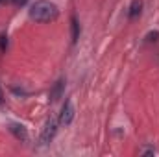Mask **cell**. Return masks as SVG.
I'll use <instances>...</instances> for the list:
<instances>
[{
    "mask_svg": "<svg viewBox=\"0 0 159 157\" xmlns=\"http://www.w3.org/2000/svg\"><path fill=\"white\" fill-rule=\"evenodd\" d=\"M72 120H74V105H72V100H67L65 105L61 107V113H59V124L70 126Z\"/></svg>",
    "mask_w": 159,
    "mask_h": 157,
    "instance_id": "obj_2",
    "label": "cell"
},
{
    "mask_svg": "<svg viewBox=\"0 0 159 157\" xmlns=\"http://www.w3.org/2000/svg\"><path fill=\"white\" fill-rule=\"evenodd\" d=\"M11 2H13L15 6H24V4H26L28 0H11Z\"/></svg>",
    "mask_w": 159,
    "mask_h": 157,
    "instance_id": "obj_9",
    "label": "cell"
},
{
    "mask_svg": "<svg viewBox=\"0 0 159 157\" xmlns=\"http://www.w3.org/2000/svg\"><path fill=\"white\" fill-rule=\"evenodd\" d=\"M0 2H4V0H0Z\"/></svg>",
    "mask_w": 159,
    "mask_h": 157,
    "instance_id": "obj_11",
    "label": "cell"
},
{
    "mask_svg": "<svg viewBox=\"0 0 159 157\" xmlns=\"http://www.w3.org/2000/svg\"><path fill=\"white\" fill-rule=\"evenodd\" d=\"M9 131L13 133V137L17 141H22V142L28 141V131H26V128L22 124H9Z\"/></svg>",
    "mask_w": 159,
    "mask_h": 157,
    "instance_id": "obj_4",
    "label": "cell"
},
{
    "mask_svg": "<svg viewBox=\"0 0 159 157\" xmlns=\"http://www.w3.org/2000/svg\"><path fill=\"white\" fill-rule=\"evenodd\" d=\"M78 34H80V28H78V20L72 19V41L78 39Z\"/></svg>",
    "mask_w": 159,
    "mask_h": 157,
    "instance_id": "obj_8",
    "label": "cell"
},
{
    "mask_svg": "<svg viewBox=\"0 0 159 157\" xmlns=\"http://www.w3.org/2000/svg\"><path fill=\"white\" fill-rule=\"evenodd\" d=\"M57 15H59V9L50 0H35V4H32L30 7V19H34L35 22H50Z\"/></svg>",
    "mask_w": 159,
    "mask_h": 157,
    "instance_id": "obj_1",
    "label": "cell"
},
{
    "mask_svg": "<svg viewBox=\"0 0 159 157\" xmlns=\"http://www.w3.org/2000/svg\"><path fill=\"white\" fill-rule=\"evenodd\" d=\"M56 133H57V120H56V118H50V120L46 122L44 129H43L41 142H43V144H48V142L56 137Z\"/></svg>",
    "mask_w": 159,
    "mask_h": 157,
    "instance_id": "obj_3",
    "label": "cell"
},
{
    "mask_svg": "<svg viewBox=\"0 0 159 157\" xmlns=\"http://www.w3.org/2000/svg\"><path fill=\"white\" fill-rule=\"evenodd\" d=\"M0 104H2V91H0Z\"/></svg>",
    "mask_w": 159,
    "mask_h": 157,
    "instance_id": "obj_10",
    "label": "cell"
},
{
    "mask_svg": "<svg viewBox=\"0 0 159 157\" xmlns=\"http://www.w3.org/2000/svg\"><path fill=\"white\" fill-rule=\"evenodd\" d=\"M141 11H143V2H141V0H133V2H131V6H129L128 17H129V19H135V17H139V15H141Z\"/></svg>",
    "mask_w": 159,
    "mask_h": 157,
    "instance_id": "obj_5",
    "label": "cell"
},
{
    "mask_svg": "<svg viewBox=\"0 0 159 157\" xmlns=\"http://www.w3.org/2000/svg\"><path fill=\"white\" fill-rule=\"evenodd\" d=\"M139 154H141V155H154V154H156V148H154V146H146V148H141Z\"/></svg>",
    "mask_w": 159,
    "mask_h": 157,
    "instance_id": "obj_7",
    "label": "cell"
},
{
    "mask_svg": "<svg viewBox=\"0 0 159 157\" xmlns=\"http://www.w3.org/2000/svg\"><path fill=\"white\" fill-rule=\"evenodd\" d=\"M61 89H63V81H57L56 87H54V91H52V94H50V98L52 100H57L61 96Z\"/></svg>",
    "mask_w": 159,
    "mask_h": 157,
    "instance_id": "obj_6",
    "label": "cell"
}]
</instances>
